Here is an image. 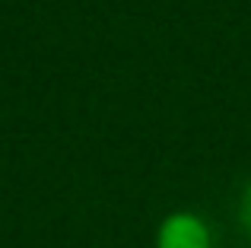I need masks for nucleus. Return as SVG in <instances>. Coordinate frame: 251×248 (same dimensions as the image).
<instances>
[{
  "label": "nucleus",
  "instance_id": "nucleus-1",
  "mask_svg": "<svg viewBox=\"0 0 251 248\" xmlns=\"http://www.w3.org/2000/svg\"><path fill=\"white\" fill-rule=\"evenodd\" d=\"M156 248H213V226L194 210H172L159 220L153 236Z\"/></svg>",
  "mask_w": 251,
  "mask_h": 248
},
{
  "label": "nucleus",
  "instance_id": "nucleus-2",
  "mask_svg": "<svg viewBox=\"0 0 251 248\" xmlns=\"http://www.w3.org/2000/svg\"><path fill=\"white\" fill-rule=\"evenodd\" d=\"M239 223H242V232L251 242V181L242 188V198H239Z\"/></svg>",
  "mask_w": 251,
  "mask_h": 248
}]
</instances>
